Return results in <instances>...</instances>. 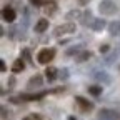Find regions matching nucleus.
I'll return each instance as SVG.
<instances>
[{"label":"nucleus","instance_id":"nucleus-1","mask_svg":"<svg viewBox=\"0 0 120 120\" xmlns=\"http://www.w3.org/2000/svg\"><path fill=\"white\" fill-rule=\"evenodd\" d=\"M98 10L102 15H113L117 13V4L113 2V0H102V2L98 4Z\"/></svg>","mask_w":120,"mask_h":120},{"label":"nucleus","instance_id":"nucleus-2","mask_svg":"<svg viewBox=\"0 0 120 120\" xmlns=\"http://www.w3.org/2000/svg\"><path fill=\"white\" fill-rule=\"evenodd\" d=\"M75 30H77V27H75V23L68 22V23H62L53 28V37H62V35H67V34H73Z\"/></svg>","mask_w":120,"mask_h":120},{"label":"nucleus","instance_id":"nucleus-3","mask_svg":"<svg viewBox=\"0 0 120 120\" xmlns=\"http://www.w3.org/2000/svg\"><path fill=\"white\" fill-rule=\"evenodd\" d=\"M98 120H120V112L113 109H102L98 112Z\"/></svg>","mask_w":120,"mask_h":120},{"label":"nucleus","instance_id":"nucleus-4","mask_svg":"<svg viewBox=\"0 0 120 120\" xmlns=\"http://www.w3.org/2000/svg\"><path fill=\"white\" fill-rule=\"evenodd\" d=\"M53 57H55V50L53 49H43L37 55V62L38 64H49V62L53 60Z\"/></svg>","mask_w":120,"mask_h":120},{"label":"nucleus","instance_id":"nucleus-5","mask_svg":"<svg viewBox=\"0 0 120 120\" xmlns=\"http://www.w3.org/2000/svg\"><path fill=\"white\" fill-rule=\"evenodd\" d=\"M92 79L97 80V82H100V83H103V85H109V83L112 82V77H110L107 72H103V70L94 72V73H92Z\"/></svg>","mask_w":120,"mask_h":120},{"label":"nucleus","instance_id":"nucleus-6","mask_svg":"<svg viewBox=\"0 0 120 120\" xmlns=\"http://www.w3.org/2000/svg\"><path fill=\"white\" fill-rule=\"evenodd\" d=\"M15 17H17V13H15V10L12 8V7H4V10H2V19L5 20V22H8V23H12L13 20H15Z\"/></svg>","mask_w":120,"mask_h":120},{"label":"nucleus","instance_id":"nucleus-7","mask_svg":"<svg viewBox=\"0 0 120 120\" xmlns=\"http://www.w3.org/2000/svg\"><path fill=\"white\" fill-rule=\"evenodd\" d=\"M75 102L79 103V107L83 110V112H90V110H94V103L92 102H88L87 98H83V97H75Z\"/></svg>","mask_w":120,"mask_h":120},{"label":"nucleus","instance_id":"nucleus-8","mask_svg":"<svg viewBox=\"0 0 120 120\" xmlns=\"http://www.w3.org/2000/svg\"><path fill=\"white\" fill-rule=\"evenodd\" d=\"M55 12H57V2L55 0H45V13L52 17V15H55Z\"/></svg>","mask_w":120,"mask_h":120},{"label":"nucleus","instance_id":"nucleus-9","mask_svg":"<svg viewBox=\"0 0 120 120\" xmlns=\"http://www.w3.org/2000/svg\"><path fill=\"white\" fill-rule=\"evenodd\" d=\"M42 83H43V79H42V75L35 73L34 77H32V79L28 80V85H27V87H28L30 90H32V88H37V87H40Z\"/></svg>","mask_w":120,"mask_h":120},{"label":"nucleus","instance_id":"nucleus-10","mask_svg":"<svg viewBox=\"0 0 120 120\" xmlns=\"http://www.w3.org/2000/svg\"><path fill=\"white\" fill-rule=\"evenodd\" d=\"M94 15H92V12H90V10H85L83 13H82V19H80V23H83V25H90V27H92V23H94Z\"/></svg>","mask_w":120,"mask_h":120},{"label":"nucleus","instance_id":"nucleus-11","mask_svg":"<svg viewBox=\"0 0 120 120\" xmlns=\"http://www.w3.org/2000/svg\"><path fill=\"white\" fill-rule=\"evenodd\" d=\"M47 28H49V20H47V19H40V20H37V23H35V32L43 34Z\"/></svg>","mask_w":120,"mask_h":120},{"label":"nucleus","instance_id":"nucleus-12","mask_svg":"<svg viewBox=\"0 0 120 120\" xmlns=\"http://www.w3.org/2000/svg\"><path fill=\"white\" fill-rule=\"evenodd\" d=\"M45 77H47L49 82H53L55 79H58V70L53 68V67H47V70H45Z\"/></svg>","mask_w":120,"mask_h":120},{"label":"nucleus","instance_id":"nucleus-13","mask_svg":"<svg viewBox=\"0 0 120 120\" xmlns=\"http://www.w3.org/2000/svg\"><path fill=\"white\" fill-rule=\"evenodd\" d=\"M20 58L23 60L25 64L35 65V64H34V60H32V53H30V50H28V49H22V52H20Z\"/></svg>","mask_w":120,"mask_h":120},{"label":"nucleus","instance_id":"nucleus-14","mask_svg":"<svg viewBox=\"0 0 120 120\" xmlns=\"http://www.w3.org/2000/svg\"><path fill=\"white\" fill-rule=\"evenodd\" d=\"M23 68H25V62H23L22 58H17V60L12 64V72H13V73H19V72H22Z\"/></svg>","mask_w":120,"mask_h":120},{"label":"nucleus","instance_id":"nucleus-15","mask_svg":"<svg viewBox=\"0 0 120 120\" xmlns=\"http://www.w3.org/2000/svg\"><path fill=\"white\" fill-rule=\"evenodd\" d=\"M105 25H107V22H105L103 19H95L94 23H92V28L95 30V32H102V30L105 28Z\"/></svg>","mask_w":120,"mask_h":120},{"label":"nucleus","instance_id":"nucleus-16","mask_svg":"<svg viewBox=\"0 0 120 120\" xmlns=\"http://www.w3.org/2000/svg\"><path fill=\"white\" fill-rule=\"evenodd\" d=\"M109 32H110V35H120V20L109 23Z\"/></svg>","mask_w":120,"mask_h":120},{"label":"nucleus","instance_id":"nucleus-17","mask_svg":"<svg viewBox=\"0 0 120 120\" xmlns=\"http://www.w3.org/2000/svg\"><path fill=\"white\" fill-rule=\"evenodd\" d=\"M90 57H92V53H90L88 50H82L77 57H75V62H79V64H82V62H85V60H88Z\"/></svg>","mask_w":120,"mask_h":120},{"label":"nucleus","instance_id":"nucleus-18","mask_svg":"<svg viewBox=\"0 0 120 120\" xmlns=\"http://www.w3.org/2000/svg\"><path fill=\"white\" fill-rule=\"evenodd\" d=\"M67 20H80L82 19V12L80 10H70L67 15H65Z\"/></svg>","mask_w":120,"mask_h":120},{"label":"nucleus","instance_id":"nucleus-19","mask_svg":"<svg viewBox=\"0 0 120 120\" xmlns=\"http://www.w3.org/2000/svg\"><path fill=\"white\" fill-rule=\"evenodd\" d=\"M88 94H90V95H95V97L102 95V87H100V85H92V87H88Z\"/></svg>","mask_w":120,"mask_h":120},{"label":"nucleus","instance_id":"nucleus-20","mask_svg":"<svg viewBox=\"0 0 120 120\" xmlns=\"http://www.w3.org/2000/svg\"><path fill=\"white\" fill-rule=\"evenodd\" d=\"M80 52H82V45H75V47H70L67 50V55H75V57H77Z\"/></svg>","mask_w":120,"mask_h":120},{"label":"nucleus","instance_id":"nucleus-21","mask_svg":"<svg viewBox=\"0 0 120 120\" xmlns=\"http://www.w3.org/2000/svg\"><path fill=\"white\" fill-rule=\"evenodd\" d=\"M68 77H70V72H68V68H60V70H58V79L67 80Z\"/></svg>","mask_w":120,"mask_h":120},{"label":"nucleus","instance_id":"nucleus-22","mask_svg":"<svg viewBox=\"0 0 120 120\" xmlns=\"http://www.w3.org/2000/svg\"><path fill=\"white\" fill-rule=\"evenodd\" d=\"M22 120H43V117H42V115H38V113H30V115L23 117Z\"/></svg>","mask_w":120,"mask_h":120},{"label":"nucleus","instance_id":"nucleus-23","mask_svg":"<svg viewBox=\"0 0 120 120\" xmlns=\"http://www.w3.org/2000/svg\"><path fill=\"white\" fill-rule=\"evenodd\" d=\"M109 50H110V45H109V43L100 45V49H98V52H100L102 55H107V53H109Z\"/></svg>","mask_w":120,"mask_h":120},{"label":"nucleus","instance_id":"nucleus-24","mask_svg":"<svg viewBox=\"0 0 120 120\" xmlns=\"http://www.w3.org/2000/svg\"><path fill=\"white\" fill-rule=\"evenodd\" d=\"M30 4H32L34 7H42V5H45V0H28Z\"/></svg>","mask_w":120,"mask_h":120},{"label":"nucleus","instance_id":"nucleus-25","mask_svg":"<svg viewBox=\"0 0 120 120\" xmlns=\"http://www.w3.org/2000/svg\"><path fill=\"white\" fill-rule=\"evenodd\" d=\"M10 115H12V112H10V110H7V107H2V118L5 120V118H8Z\"/></svg>","mask_w":120,"mask_h":120},{"label":"nucleus","instance_id":"nucleus-26","mask_svg":"<svg viewBox=\"0 0 120 120\" xmlns=\"http://www.w3.org/2000/svg\"><path fill=\"white\" fill-rule=\"evenodd\" d=\"M0 70H2V72H5V70H7V65H5V62H4V60L0 62Z\"/></svg>","mask_w":120,"mask_h":120},{"label":"nucleus","instance_id":"nucleus-27","mask_svg":"<svg viewBox=\"0 0 120 120\" xmlns=\"http://www.w3.org/2000/svg\"><path fill=\"white\" fill-rule=\"evenodd\" d=\"M77 2H79L80 5H87V4L90 2V0H77Z\"/></svg>","mask_w":120,"mask_h":120},{"label":"nucleus","instance_id":"nucleus-28","mask_svg":"<svg viewBox=\"0 0 120 120\" xmlns=\"http://www.w3.org/2000/svg\"><path fill=\"white\" fill-rule=\"evenodd\" d=\"M8 85H10V87H13V85H15V79H13V77L8 80Z\"/></svg>","mask_w":120,"mask_h":120},{"label":"nucleus","instance_id":"nucleus-29","mask_svg":"<svg viewBox=\"0 0 120 120\" xmlns=\"http://www.w3.org/2000/svg\"><path fill=\"white\" fill-rule=\"evenodd\" d=\"M68 120H77V118H75V117H68Z\"/></svg>","mask_w":120,"mask_h":120}]
</instances>
